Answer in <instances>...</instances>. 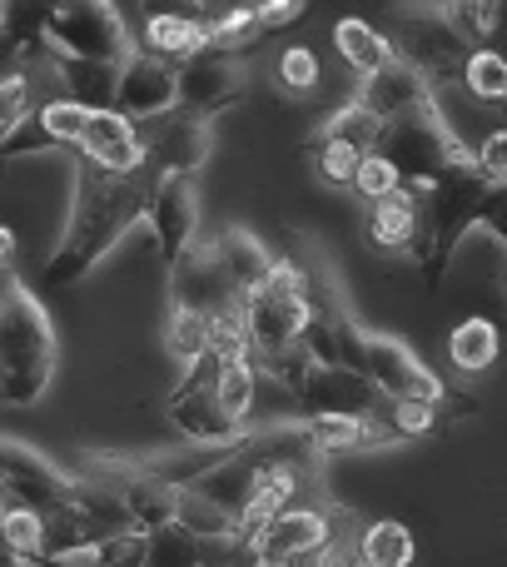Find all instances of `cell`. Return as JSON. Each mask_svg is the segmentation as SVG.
Instances as JSON below:
<instances>
[{"label":"cell","mask_w":507,"mask_h":567,"mask_svg":"<svg viewBox=\"0 0 507 567\" xmlns=\"http://www.w3.org/2000/svg\"><path fill=\"white\" fill-rule=\"evenodd\" d=\"M155 179H159L155 165L135 169V175H115L105 165L75 159V195H70L60 245L45 259V289H70V284L95 275L110 249L135 225H145Z\"/></svg>","instance_id":"1"},{"label":"cell","mask_w":507,"mask_h":567,"mask_svg":"<svg viewBox=\"0 0 507 567\" xmlns=\"http://www.w3.org/2000/svg\"><path fill=\"white\" fill-rule=\"evenodd\" d=\"M60 369V339L45 303L30 293V284L6 269L0 289V393L10 409H30L45 399Z\"/></svg>","instance_id":"2"},{"label":"cell","mask_w":507,"mask_h":567,"mask_svg":"<svg viewBox=\"0 0 507 567\" xmlns=\"http://www.w3.org/2000/svg\"><path fill=\"white\" fill-rule=\"evenodd\" d=\"M488 189H493V179L483 175V165H463V169H448L428 195H418L423 229H418V245H413L408 259L423 269L428 289H438V284L448 279V265H453V255H458V245L478 229Z\"/></svg>","instance_id":"3"},{"label":"cell","mask_w":507,"mask_h":567,"mask_svg":"<svg viewBox=\"0 0 507 567\" xmlns=\"http://www.w3.org/2000/svg\"><path fill=\"white\" fill-rule=\"evenodd\" d=\"M339 343H343V363L359 369L389 403H433V409L463 403V399H453V389L408 349V343L389 339V333L369 329V323H359V313L343 319Z\"/></svg>","instance_id":"4"},{"label":"cell","mask_w":507,"mask_h":567,"mask_svg":"<svg viewBox=\"0 0 507 567\" xmlns=\"http://www.w3.org/2000/svg\"><path fill=\"white\" fill-rule=\"evenodd\" d=\"M379 155L399 169L403 185H408L413 195H428L448 169L478 165V150H468L458 135H453V125L438 110V100L389 120V125H383V140H379Z\"/></svg>","instance_id":"5"},{"label":"cell","mask_w":507,"mask_h":567,"mask_svg":"<svg viewBox=\"0 0 507 567\" xmlns=\"http://www.w3.org/2000/svg\"><path fill=\"white\" fill-rule=\"evenodd\" d=\"M45 35L60 55L100 60V65H120V70L139 55L135 30H130V20L110 0H65V6H50Z\"/></svg>","instance_id":"6"},{"label":"cell","mask_w":507,"mask_h":567,"mask_svg":"<svg viewBox=\"0 0 507 567\" xmlns=\"http://www.w3.org/2000/svg\"><path fill=\"white\" fill-rule=\"evenodd\" d=\"M393 55L418 70L433 90H443V85H453V80H463V70H468V60H473V45L448 20V6H413L399 16Z\"/></svg>","instance_id":"7"},{"label":"cell","mask_w":507,"mask_h":567,"mask_svg":"<svg viewBox=\"0 0 507 567\" xmlns=\"http://www.w3.org/2000/svg\"><path fill=\"white\" fill-rule=\"evenodd\" d=\"M80 468L105 473V478L115 483L120 498H125V508H130V518H135V528L155 533V528H165V523H179L185 488H175V483L159 478L155 468H145V458H115V453H95V458H85Z\"/></svg>","instance_id":"8"},{"label":"cell","mask_w":507,"mask_h":567,"mask_svg":"<svg viewBox=\"0 0 507 567\" xmlns=\"http://www.w3.org/2000/svg\"><path fill=\"white\" fill-rule=\"evenodd\" d=\"M0 483H6L10 503H25V508H35V513L75 508V473L55 468L45 453H35L20 439L0 443Z\"/></svg>","instance_id":"9"},{"label":"cell","mask_w":507,"mask_h":567,"mask_svg":"<svg viewBox=\"0 0 507 567\" xmlns=\"http://www.w3.org/2000/svg\"><path fill=\"white\" fill-rule=\"evenodd\" d=\"M249 85H254L249 60L209 45L205 55L179 70V110H189V115H199V120H215V115H225V110H235L239 100L249 95Z\"/></svg>","instance_id":"10"},{"label":"cell","mask_w":507,"mask_h":567,"mask_svg":"<svg viewBox=\"0 0 507 567\" xmlns=\"http://www.w3.org/2000/svg\"><path fill=\"white\" fill-rule=\"evenodd\" d=\"M199 215H205V199H199L195 175H159L155 195H149V215L145 225L155 229L159 249H165V265L175 269L189 249L199 245Z\"/></svg>","instance_id":"11"},{"label":"cell","mask_w":507,"mask_h":567,"mask_svg":"<svg viewBox=\"0 0 507 567\" xmlns=\"http://www.w3.org/2000/svg\"><path fill=\"white\" fill-rule=\"evenodd\" d=\"M293 409H299V419H329V413H343V419H389V399L349 363L313 369L309 383L299 389V399H293Z\"/></svg>","instance_id":"12"},{"label":"cell","mask_w":507,"mask_h":567,"mask_svg":"<svg viewBox=\"0 0 507 567\" xmlns=\"http://www.w3.org/2000/svg\"><path fill=\"white\" fill-rule=\"evenodd\" d=\"M245 303V293L235 289L225 259H219L215 239H199L175 269H169V309H199V313H225Z\"/></svg>","instance_id":"13"},{"label":"cell","mask_w":507,"mask_h":567,"mask_svg":"<svg viewBox=\"0 0 507 567\" xmlns=\"http://www.w3.org/2000/svg\"><path fill=\"white\" fill-rule=\"evenodd\" d=\"M115 110L130 120H155V125L169 120L179 110V65L139 50V55L125 65V75H120V105Z\"/></svg>","instance_id":"14"},{"label":"cell","mask_w":507,"mask_h":567,"mask_svg":"<svg viewBox=\"0 0 507 567\" xmlns=\"http://www.w3.org/2000/svg\"><path fill=\"white\" fill-rule=\"evenodd\" d=\"M145 145H149V165L159 175H195V169H205L209 150H215V130H209V120L175 110L169 120L155 125V135H145Z\"/></svg>","instance_id":"15"},{"label":"cell","mask_w":507,"mask_h":567,"mask_svg":"<svg viewBox=\"0 0 507 567\" xmlns=\"http://www.w3.org/2000/svg\"><path fill=\"white\" fill-rule=\"evenodd\" d=\"M80 159L90 165H105L115 175H135V169L149 165V145L145 135L135 130V120L120 115V110H95L90 115V130H85V145L75 150Z\"/></svg>","instance_id":"16"},{"label":"cell","mask_w":507,"mask_h":567,"mask_svg":"<svg viewBox=\"0 0 507 567\" xmlns=\"http://www.w3.org/2000/svg\"><path fill=\"white\" fill-rule=\"evenodd\" d=\"M359 105H369L373 115L389 125V120H399V115H408V110H418V105H428L433 100V85L418 75L413 65H403V60H393V65H383L379 75H369L359 85Z\"/></svg>","instance_id":"17"},{"label":"cell","mask_w":507,"mask_h":567,"mask_svg":"<svg viewBox=\"0 0 507 567\" xmlns=\"http://www.w3.org/2000/svg\"><path fill=\"white\" fill-rule=\"evenodd\" d=\"M165 413L175 419V429L185 433L189 443H239L245 439V423H235L225 409H219V399H215V389H199V393H185V399H169L165 403Z\"/></svg>","instance_id":"18"},{"label":"cell","mask_w":507,"mask_h":567,"mask_svg":"<svg viewBox=\"0 0 507 567\" xmlns=\"http://www.w3.org/2000/svg\"><path fill=\"white\" fill-rule=\"evenodd\" d=\"M145 50L185 70L189 60H199L209 50V25L195 16H179V10H155L145 20Z\"/></svg>","instance_id":"19"},{"label":"cell","mask_w":507,"mask_h":567,"mask_svg":"<svg viewBox=\"0 0 507 567\" xmlns=\"http://www.w3.org/2000/svg\"><path fill=\"white\" fill-rule=\"evenodd\" d=\"M215 249H219V259H225L229 279H235V289L245 293V299L263 289V279H269L273 259H279V255H269V249H263V239L254 235V229H245V225H225V229H219V235H215Z\"/></svg>","instance_id":"20"},{"label":"cell","mask_w":507,"mask_h":567,"mask_svg":"<svg viewBox=\"0 0 507 567\" xmlns=\"http://www.w3.org/2000/svg\"><path fill=\"white\" fill-rule=\"evenodd\" d=\"M50 70L65 80V90L85 110H115L120 105V65H100V60H75V55H50Z\"/></svg>","instance_id":"21"},{"label":"cell","mask_w":507,"mask_h":567,"mask_svg":"<svg viewBox=\"0 0 507 567\" xmlns=\"http://www.w3.org/2000/svg\"><path fill=\"white\" fill-rule=\"evenodd\" d=\"M418 229H423V199L413 195V189H403V195H393V199H379L369 215V239L379 249H393V255H413Z\"/></svg>","instance_id":"22"},{"label":"cell","mask_w":507,"mask_h":567,"mask_svg":"<svg viewBox=\"0 0 507 567\" xmlns=\"http://www.w3.org/2000/svg\"><path fill=\"white\" fill-rule=\"evenodd\" d=\"M333 50L343 55V65L349 70H359L363 80L369 75H379L383 65H393V40L389 35H379V30L369 25V20H359V16H343L339 25H333Z\"/></svg>","instance_id":"23"},{"label":"cell","mask_w":507,"mask_h":567,"mask_svg":"<svg viewBox=\"0 0 507 567\" xmlns=\"http://www.w3.org/2000/svg\"><path fill=\"white\" fill-rule=\"evenodd\" d=\"M498 349H503V333L488 319H463L448 339V359L458 373H488L498 363Z\"/></svg>","instance_id":"24"},{"label":"cell","mask_w":507,"mask_h":567,"mask_svg":"<svg viewBox=\"0 0 507 567\" xmlns=\"http://www.w3.org/2000/svg\"><path fill=\"white\" fill-rule=\"evenodd\" d=\"M319 140H339V145L359 150V155H379V140H383V120L373 115L369 105H359V100H349V105H339L329 120H323L319 130H313Z\"/></svg>","instance_id":"25"},{"label":"cell","mask_w":507,"mask_h":567,"mask_svg":"<svg viewBox=\"0 0 507 567\" xmlns=\"http://www.w3.org/2000/svg\"><path fill=\"white\" fill-rule=\"evenodd\" d=\"M0 533H6V553L15 558H30V563H45V543H50V518L25 503H6L0 513Z\"/></svg>","instance_id":"26"},{"label":"cell","mask_w":507,"mask_h":567,"mask_svg":"<svg viewBox=\"0 0 507 567\" xmlns=\"http://www.w3.org/2000/svg\"><path fill=\"white\" fill-rule=\"evenodd\" d=\"M254 393H259V359H229L225 369H219V379H215L219 409H225L235 423H245V429H249Z\"/></svg>","instance_id":"27"},{"label":"cell","mask_w":507,"mask_h":567,"mask_svg":"<svg viewBox=\"0 0 507 567\" xmlns=\"http://www.w3.org/2000/svg\"><path fill=\"white\" fill-rule=\"evenodd\" d=\"M359 548H363V563L369 567H413V533L393 518L369 523Z\"/></svg>","instance_id":"28"},{"label":"cell","mask_w":507,"mask_h":567,"mask_svg":"<svg viewBox=\"0 0 507 567\" xmlns=\"http://www.w3.org/2000/svg\"><path fill=\"white\" fill-rule=\"evenodd\" d=\"M149 567H205V538L185 523H165L149 533Z\"/></svg>","instance_id":"29"},{"label":"cell","mask_w":507,"mask_h":567,"mask_svg":"<svg viewBox=\"0 0 507 567\" xmlns=\"http://www.w3.org/2000/svg\"><path fill=\"white\" fill-rule=\"evenodd\" d=\"M165 349L175 353L185 369L195 359H205V353H209V313H199V309H169Z\"/></svg>","instance_id":"30"},{"label":"cell","mask_w":507,"mask_h":567,"mask_svg":"<svg viewBox=\"0 0 507 567\" xmlns=\"http://www.w3.org/2000/svg\"><path fill=\"white\" fill-rule=\"evenodd\" d=\"M463 85H468L473 100L483 105H507V55L503 50H473L468 70H463Z\"/></svg>","instance_id":"31"},{"label":"cell","mask_w":507,"mask_h":567,"mask_svg":"<svg viewBox=\"0 0 507 567\" xmlns=\"http://www.w3.org/2000/svg\"><path fill=\"white\" fill-rule=\"evenodd\" d=\"M309 159H313V175L333 189H353V179H359V169H363L359 150L339 145V140H319V135L309 140Z\"/></svg>","instance_id":"32"},{"label":"cell","mask_w":507,"mask_h":567,"mask_svg":"<svg viewBox=\"0 0 507 567\" xmlns=\"http://www.w3.org/2000/svg\"><path fill=\"white\" fill-rule=\"evenodd\" d=\"M259 35H263L259 6H229V10H219V20H209V45L229 50V55H245L249 40H259Z\"/></svg>","instance_id":"33"},{"label":"cell","mask_w":507,"mask_h":567,"mask_svg":"<svg viewBox=\"0 0 507 567\" xmlns=\"http://www.w3.org/2000/svg\"><path fill=\"white\" fill-rule=\"evenodd\" d=\"M90 115H95V110H85L80 100H55V105H40L35 110V120L45 125V135L55 140L60 150H80V145H85Z\"/></svg>","instance_id":"34"},{"label":"cell","mask_w":507,"mask_h":567,"mask_svg":"<svg viewBox=\"0 0 507 567\" xmlns=\"http://www.w3.org/2000/svg\"><path fill=\"white\" fill-rule=\"evenodd\" d=\"M448 20L463 30V40H468L473 50H483V40L503 35V6L498 0H458V6H448Z\"/></svg>","instance_id":"35"},{"label":"cell","mask_w":507,"mask_h":567,"mask_svg":"<svg viewBox=\"0 0 507 567\" xmlns=\"http://www.w3.org/2000/svg\"><path fill=\"white\" fill-rule=\"evenodd\" d=\"M209 353H219V359H254V339H249V319H245V303H235V309L215 313L209 319Z\"/></svg>","instance_id":"36"},{"label":"cell","mask_w":507,"mask_h":567,"mask_svg":"<svg viewBox=\"0 0 507 567\" xmlns=\"http://www.w3.org/2000/svg\"><path fill=\"white\" fill-rule=\"evenodd\" d=\"M403 175L389 165L383 155H363V169H359V179H353V195H363V199H393V195H403Z\"/></svg>","instance_id":"37"},{"label":"cell","mask_w":507,"mask_h":567,"mask_svg":"<svg viewBox=\"0 0 507 567\" xmlns=\"http://www.w3.org/2000/svg\"><path fill=\"white\" fill-rule=\"evenodd\" d=\"M319 55H313L309 45H293L279 55V85L289 90V95H309L313 85H319Z\"/></svg>","instance_id":"38"},{"label":"cell","mask_w":507,"mask_h":567,"mask_svg":"<svg viewBox=\"0 0 507 567\" xmlns=\"http://www.w3.org/2000/svg\"><path fill=\"white\" fill-rule=\"evenodd\" d=\"M25 120H30V80L20 75V70H10V75L0 80V130L15 135Z\"/></svg>","instance_id":"39"},{"label":"cell","mask_w":507,"mask_h":567,"mask_svg":"<svg viewBox=\"0 0 507 567\" xmlns=\"http://www.w3.org/2000/svg\"><path fill=\"white\" fill-rule=\"evenodd\" d=\"M438 413L433 403H389V423L399 429V439H428L438 429Z\"/></svg>","instance_id":"40"},{"label":"cell","mask_w":507,"mask_h":567,"mask_svg":"<svg viewBox=\"0 0 507 567\" xmlns=\"http://www.w3.org/2000/svg\"><path fill=\"white\" fill-rule=\"evenodd\" d=\"M40 150H45V155H50V150H60V145H55V140L45 135V125H40L35 115H30L25 125L15 130V135H6V159H20V155H40Z\"/></svg>","instance_id":"41"},{"label":"cell","mask_w":507,"mask_h":567,"mask_svg":"<svg viewBox=\"0 0 507 567\" xmlns=\"http://www.w3.org/2000/svg\"><path fill=\"white\" fill-rule=\"evenodd\" d=\"M478 165H483V175H488L493 185H503V179H507V130H493V135L483 140Z\"/></svg>","instance_id":"42"},{"label":"cell","mask_w":507,"mask_h":567,"mask_svg":"<svg viewBox=\"0 0 507 567\" xmlns=\"http://www.w3.org/2000/svg\"><path fill=\"white\" fill-rule=\"evenodd\" d=\"M478 225H483V229H493V235H498L503 245H507V179H503V185H493V189H488Z\"/></svg>","instance_id":"43"},{"label":"cell","mask_w":507,"mask_h":567,"mask_svg":"<svg viewBox=\"0 0 507 567\" xmlns=\"http://www.w3.org/2000/svg\"><path fill=\"white\" fill-rule=\"evenodd\" d=\"M303 20V0H263L259 6V25L279 30V25H299Z\"/></svg>","instance_id":"44"},{"label":"cell","mask_w":507,"mask_h":567,"mask_svg":"<svg viewBox=\"0 0 507 567\" xmlns=\"http://www.w3.org/2000/svg\"><path fill=\"white\" fill-rule=\"evenodd\" d=\"M249 567H289V563H269V558H254Z\"/></svg>","instance_id":"45"}]
</instances>
